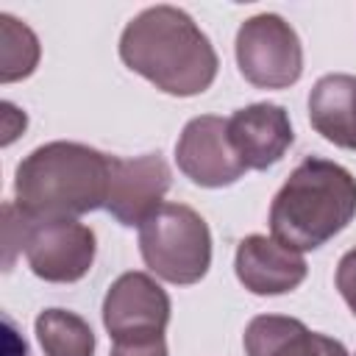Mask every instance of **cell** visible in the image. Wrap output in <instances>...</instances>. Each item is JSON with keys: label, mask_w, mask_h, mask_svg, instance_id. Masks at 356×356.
Segmentation results:
<instances>
[{"label": "cell", "mask_w": 356, "mask_h": 356, "mask_svg": "<svg viewBox=\"0 0 356 356\" xmlns=\"http://www.w3.org/2000/svg\"><path fill=\"white\" fill-rule=\"evenodd\" d=\"M111 356H167L164 337L142 339V342H114Z\"/></svg>", "instance_id": "cell-17"}, {"label": "cell", "mask_w": 356, "mask_h": 356, "mask_svg": "<svg viewBox=\"0 0 356 356\" xmlns=\"http://www.w3.org/2000/svg\"><path fill=\"white\" fill-rule=\"evenodd\" d=\"M356 214V178L337 161L303 159L270 206L273 236L292 250H314L337 236Z\"/></svg>", "instance_id": "cell-3"}, {"label": "cell", "mask_w": 356, "mask_h": 356, "mask_svg": "<svg viewBox=\"0 0 356 356\" xmlns=\"http://www.w3.org/2000/svg\"><path fill=\"white\" fill-rule=\"evenodd\" d=\"M236 64L253 86L286 89L303 72V47L284 17L256 14L236 33Z\"/></svg>", "instance_id": "cell-5"}, {"label": "cell", "mask_w": 356, "mask_h": 356, "mask_svg": "<svg viewBox=\"0 0 356 356\" xmlns=\"http://www.w3.org/2000/svg\"><path fill=\"white\" fill-rule=\"evenodd\" d=\"M175 161L192 184L209 189L228 186L248 170L234 150L228 120L214 114H203L186 122L175 145Z\"/></svg>", "instance_id": "cell-8"}, {"label": "cell", "mask_w": 356, "mask_h": 356, "mask_svg": "<svg viewBox=\"0 0 356 356\" xmlns=\"http://www.w3.org/2000/svg\"><path fill=\"white\" fill-rule=\"evenodd\" d=\"M228 134L248 170L273 167L292 145V125L278 103H253L228 117Z\"/></svg>", "instance_id": "cell-11"}, {"label": "cell", "mask_w": 356, "mask_h": 356, "mask_svg": "<svg viewBox=\"0 0 356 356\" xmlns=\"http://www.w3.org/2000/svg\"><path fill=\"white\" fill-rule=\"evenodd\" d=\"M0 31H3V67H0V81H17L33 72L39 61V42L33 31L22 22H17L11 14H0Z\"/></svg>", "instance_id": "cell-15"}, {"label": "cell", "mask_w": 356, "mask_h": 356, "mask_svg": "<svg viewBox=\"0 0 356 356\" xmlns=\"http://www.w3.org/2000/svg\"><path fill=\"white\" fill-rule=\"evenodd\" d=\"M120 58L156 89L178 97L206 92L220 67L209 36L175 6L136 14L120 36Z\"/></svg>", "instance_id": "cell-1"}, {"label": "cell", "mask_w": 356, "mask_h": 356, "mask_svg": "<svg viewBox=\"0 0 356 356\" xmlns=\"http://www.w3.org/2000/svg\"><path fill=\"white\" fill-rule=\"evenodd\" d=\"M145 264L170 284H195L211 264V234L206 220L184 203H161L139 225Z\"/></svg>", "instance_id": "cell-4"}, {"label": "cell", "mask_w": 356, "mask_h": 356, "mask_svg": "<svg viewBox=\"0 0 356 356\" xmlns=\"http://www.w3.org/2000/svg\"><path fill=\"white\" fill-rule=\"evenodd\" d=\"M236 278L253 295H284L303 284L306 261L275 236L250 234L236 248Z\"/></svg>", "instance_id": "cell-10"}, {"label": "cell", "mask_w": 356, "mask_h": 356, "mask_svg": "<svg viewBox=\"0 0 356 356\" xmlns=\"http://www.w3.org/2000/svg\"><path fill=\"white\" fill-rule=\"evenodd\" d=\"M170 189V167L159 153L117 159L108 167L106 211L122 225H142Z\"/></svg>", "instance_id": "cell-9"}, {"label": "cell", "mask_w": 356, "mask_h": 356, "mask_svg": "<svg viewBox=\"0 0 356 356\" xmlns=\"http://www.w3.org/2000/svg\"><path fill=\"white\" fill-rule=\"evenodd\" d=\"M22 250L39 278L72 284L95 261V231L78 220H36L25 214Z\"/></svg>", "instance_id": "cell-6"}, {"label": "cell", "mask_w": 356, "mask_h": 356, "mask_svg": "<svg viewBox=\"0 0 356 356\" xmlns=\"http://www.w3.org/2000/svg\"><path fill=\"white\" fill-rule=\"evenodd\" d=\"M3 325H6V356H28V345L17 331V323L8 314H3Z\"/></svg>", "instance_id": "cell-18"}, {"label": "cell", "mask_w": 356, "mask_h": 356, "mask_svg": "<svg viewBox=\"0 0 356 356\" xmlns=\"http://www.w3.org/2000/svg\"><path fill=\"white\" fill-rule=\"evenodd\" d=\"M245 350L248 356H348L342 342L281 314L253 317L245 328Z\"/></svg>", "instance_id": "cell-12"}, {"label": "cell", "mask_w": 356, "mask_h": 356, "mask_svg": "<svg viewBox=\"0 0 356 356\" xmlns=\"http://www.w3.org/2000/svg\"><path fill=\"white\" fill-rule=\"evenodd\" d=\"M36 339L44 356H95V334L75 312L44 309L36 317Z\"/></svg>", "instance_id": "cell-14"}, {"label": "cell", "mask_w": 356, "mask_h": 356, "mask_svg": "<svg viewBox=\"0 0 356 356\" xmlns=\"http://www.w3.org/2000/svg\"><path fill=\"white\" fill-rule=\"evenodd\" d=\"M170 323L167 292L145 273H122L106 292L103 325L114 342H142L164 337Z\"/></svg>", "instance_id": "cell-7"}, {"label": "cell", "mask_w": 356, "mask_h": 356, "mask_svg": "<svg viewBox=\"0 0 356 356\" xmlns=\"http://www.w3.org/2000/svg\"><path fill=\"white\" fill-rule=\"evenodd\" d=\"M309 120L328 142L356 150V78L345 72L323 75L309 95Z\"/></svg>", "instance_id": "cell-13"}, {"label": "cell", "mask_w": 356, "mask_h": 356, "mask_svg": "<svg viewBox=\"0 0 356 356\" xmlns=\"http://www.w3.org/2000/svg\"><path fill=\"white\" fill-rule=\"evenodd\" d=\"M111 156L78 145L47 142L17 167V206L36 220H75L106 206Z\"/></svg>", "instance_id": "cell-2"}, {"label": "cell", "mask_w": 356, "mask_h": 356, "mask_svg": "<svg viewBox=\"0 0 356 356\" xmlns=\"http://www.w3.org/2000/svg\"><path fill=\"white\" fill-rule=\"evenodd\" d=\"M337 289L356 314V248H350L337 264Z\"/></svg>", "instance_id": "cell-16"}]
</instances>
